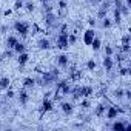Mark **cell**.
Masks as SVG:
<instances>
[{
  "label": "cell",
  "instance_id": "obj_21",
  "mask_svg": "<svg viewBox=\"0 0 131 131\" xmlns=\"http://www.w3.org/2000/svg\"><path fill=\"white\" fill-rule=\"evenodd\" d=\"M90 46L93 48V51H99V49L102 48V40L96 36V37H94V40L91 42V45H90Z\"/></svg>",
  "mask_w": 131,
  "mask_h": 131
},
{
  "label": "cell",
  "instance_id": "obj_4",
  "mask_svg": "<svg viewBox=\"0 0 131 131\" xmlns=\"http://www.w3.org/2000/svg\"><path fill=\"white\" fill-rule=\"evenodd\" d=\"M57 16H56V13L54 11H51V13H46V14H43V22H45V25L48 26V28H52V26H57Z\"/></svg>",
  "mask_w": 131,
  "mask_h": 131
},
{
  "label": "cell",
  "instance_id": "obj_30",
  "mask_svg": "<svg viewBox=\"0 0 131 131\" xmlns=\"http://www.w3.org/2000/svg\"><path fill=\"white\" fill-rule=\"evenodd\" d=\"M123 96H125V91H123L122 88L114 90V97H117V99H123Z\"/></svg>",
  "mask_w": 131,
  "mask_h": 131
},
{
  "label": "cell",
  "instance_id": "obj_7",
  "mask_svg": "<svg viewBox=\"0 0 131 131\" xmlns=\"http://www.w3.org/2000/svg\"><path fill=\"white\" fill-rule=\"evenodd\" d=\"M110 6H111V2L110 0H103V2L100 3V8H99V13H97V17L102 20L103 17L108 16V11H110Z\"/></svg>",
  "mask_w": 131,
  "mask_h": 131
},
{
  "label": "cell",
  "instance_id": "obj_29",
  "mask_svg": "<svg viewBox=\"0 0 131 131\" xmlns=\"http://www.w3.org/2000/svg\"><path fill=\"white\" fill-rule=\"evenodd\" d=\"M129 68H126V67H122L120 70H119V76H122V77H126V76H129Z\"/></svg>",
  "mask_w": 131,
  "mask_h": 131
},
{
  "label": "cell",
  "instance_id": "obj_1",
  "mask_svg": "<svg viewBox=\"0 0 131 131\" xmlns=\"http://www.w3.org/2000/svg\"><path fill=\"white\" fill-rule=\"evenodd\" d=\"M56 45L62 51H67L70 48V45H68V26L67 25H62L59 34L56 36Z\"/></svg>",
  "mask_w": 131,
  "mask_h": 131
},
{
  "label": "cell",
  "instance_id": "obj_12",
  "mask_svg": "<svg viewBox=\"0 0 131 131\" xmlns=\"http://www.w3.org/2000/svg\"><path fill=\"white\" fill-rule=\"evenodd\" d=\"M94 37H96V31L93 29V28H90V29H86L85 32H83V43L85 45H91V42L94 40Z\"/></svg>",
  "mask_w": 131,
  "mask_h": 131
},
{
  "label": "cell",
  "instance_id": "obj_37",
  "mask_svg": "<svg viewBox=\"0 0 131 131\" xmlns=\"http://www.w3.org/2000/svg\"><path fill=\"white\" fill-rule=\"evenodd\" d=\"M102 2H103V0H90V3H91V5H100Z\"/></svg>",
  "mask_w": 131,
  "mask_h": 131
},
{
  "label": "cell",
  "instance_id": "obj_23",
  "mask_svg": "<svg viewBox=\"0 0 131 131\" xmlns=\"http://www.w3.org/2000/svg\"><path fill=\"white\" fill-rule=\"evenodd\" d=\"M113 13H114V20H113V23H116V25H119V23L122 22V17H123V16L120 14V11H119L117 8H114V11H113Z\"/></svg>",
  "mask_w": 131,
  "mask_h": 131
},
{
  "label": "cell",
  "instance_id": "obj_5",
  "mask_svg": "<svg viewBox=\"0 0 131 131\" xmlns=\"http://www.w3.org/2000/svg\"><path fill=\"white\" fill-rule=\"evenodd\" d=\"M131 125L126 122V120H122V119H114V122L111 123V129L113 131H123V129H128Z\"/></svg>",
  "mask_w": 131,
  "mask_h": 131
},
{
  "label": "cell",
  "instance_id": "obj_19",
  "mask_svg": "<svg viewBox=\"0 0 131 131\" xmlns=\"http://www.w3.org/2000/svg\"><path fill=\"white\" fill-rule=\"evenodd\" d=\"M17 42H19V39H17L16 36H8L5 43H6V48H8V49H13V48H14V45H16Z\"/></svg>",
  "mask_w": 131,
  "mask_h": 131
},
{
  "label": "cell",
  "instance_id": "obj_38",
  "mask_svg": "<svg viewBox=\"0 0 131 131\" xmlns=\"http://www.w3.org/2000/svg\"><path fill=\"white\" fill-rule=\"evenodd\" d=\"M123 97H126V99L129 100V99H131V91H129V90H126V91H125V96H123Z\"/></svg>",
  "mask_w": 131,
  "mask_h": 131
},
{
  "label": "cell",
  "instance_id": "obj_33",
  "mask_svg": "<svg viewBox=\"0 0 131 131\" xmlns=\"http://www.w3.org/2000/svg\"><path fill=\"white\" fill-rule=\"evenodd\" d=\"M67 6H68L67 0H59V9L60 11H65V9H67Z\"/></svg>",
  "mask_w": 131,
  "mask_h": 131
},
{
  "label": "cell",
  "instance_id": "obj_27",
  "mask_svg": "<svg viewBox=\"0 0 131 131\" xmlns=\"http://www.w3.org/2000/svg\"><path fill=\"white\" fill-rule=\"evenodd\" d=\"M86 68H88L90 71H94V70L97 68V63H96V60H94V59H90V60L86 62Z\"/></svg>",
  "mask_w": 131,
  "mask_h": 131
},
{
  "label": "cell",
  "instance_id": "obj_24",
  "mask_svg": "<svg viewBox=\"0 0 131 131\" xmlns=\"http://www.w3.org/2000/svg\"><path fill=\"white\" fill-rule=\"evenodd\" d=\"M8 88H9V79L0 77V90H8Z\"/></svg>",
  "mask_w": 131,
  "mask_h": 131
},
{
  "label": "cell",
  "instance_id": "obj_8",
  "mask_svg": "<svg viewBox=\"0 0 131 131\" xmlns=\"http://www.w3.org/2000/svg\"><path fill=\"white\" fill-rule=\"evenodd\" d=\"M56 65L59 68H67L70 65V56L68 54H59L56 57Z\"/></svg>",
  "mask_w": 131,
  "mask_h": 131
},
{
  "label": "cell",
  "instance_id": "obj_36",
  "mask_svg": "<svg viewBox=\"0 0 131 131\" xmlns=\"http://www.w3.org/2000/svg\"><path fill=\"white\" fill-rule=\"evenodd\" d=\"M6 97H8V99H13V97H14V91L6 90Z\"/></svg>",
  "mask_w": 131,
  "mask_h": 131
},
{
  "label": "cell",
  "instance_id": "obj_2",
  "mask_svg": "<svg viewBox=\"0 0 131 131\" xmlns=\"http://www.w3.org/2000/svg\"><path fill=\"white\" fill-rule=\"evenodd\" d=\"M71 93V83L70 80L67 79H62V80H57V85H56V96H70Z\"/></svg>",
  "mask_w": 131,
  "mask_h": 131
},
{
  "label": "cell",
  "instance_id": "obj_11",
  "mask_svg": "<svg viewBox=\"0 0 131 131\" xmlns=\"http://www.w3.org/2000/svg\"><path fill=\"white\" fill-rule=\"evenodd\" d=\"M102 65H103V70H105L106 73H111V71H113V68H114V60H113V56H105V57H103Z\"/></svg>",
  "mask_w": 131,
  "mask_h": 131
},
{
  "label": "cell",
  "instance_id": "obj_34",
  "mask_svg": "<svg viewBox=\"0 0 131 131\" xmlns=\"http://www.w3.org/2000/svg\"><path fill=\"white\" fill-rule=\"evenodd\" d=\"M129 40H131L129 34H125V36L122 37V45H129Z\"/></svg>",
  "mask_w": 131,
  "mask_h": 131
},
{
  "label": "cell",
  "instance_id": "obj_15",
  "mask_svg": "<svg viewBox=\"0 0 131 131\" xmlns=\"http://www.w3.org/2000/svg\"><path fill=\"white\" fill-rule=\"evenodd\" d=\"M60 108H62V113H63L65 116H70V114H73V111H74V105H73L71 102H62Z\"/></svg>",
  "mask_w": 131,
  "mask_h": 131
},
{
  "label": "cell",
  "instance_id": "obj_25",
  "mask_svg": "<svg viewBox=\"0 0 131 131\" xmlns=\"http://www.w3.org/2000/svg\"><path fill=\"white\" fill-rule=\"evenodd\" d=\"M111 26H113V20L108 19V17H103V19H102V28H103V29H108V28H111Z\"/></svg>",
  "mask_w": 131,
  "mask_h": 131
},
{
  "label": "cell",
  "instance_id": "obj_9",
  "mask_svg": "<svg viewBox=\"0 0 131 131\" xmlns=\"http://www.w3.org/2000/svg\"><path fill=\"white\" fill-rule=\"evenodd\" d=\"M119 113H120V110H119L117 106H113V105H111V106H106V110H105V114H103V116H105L108 120H114V119L119 116Z\"/></svg>",
  "mask_w": 131,
  "mask_h": 131
},
{
  "label": "cell",
  "instance_id": "obj_3",
  "mask_svg": "<svg viewBox=\"0 0 131 131\" xmlns=\"http://www.w3.org/2000/svg\"><path fill=\"white\" fill-rule=\"evenodd\" d=\"M14 29L16 32H19L22 37H25L28 32H29V23L28 22H23V20H17L14 23Z\"/></svg>",
  "mask_w": 131,
  "mask_h": 131
},
{
  "label": "cell",
  "instance_id": "obj_20",
  "mask_svg": "<svg viewBox=\"0 0 131 131\" xmlns=\"http://www.w3.org/2000/svg\"><path fill=\"white\" fill-rule=\"evenodd\" d=\"M13 51H14V54H20V52H25V51H26V46H25V43H22V42H17V43L14 45Z\"/></svg>",
  "mask_w": 131,
  "mask_h": 131
},
{
  "label": "cell",
  "instance_id": "obj_18",
  "mask_svg": "<svg viewBox=\"0 0 131 131\" xmlns=\"http://www.w3.org/2000/svg\"><path fill=\"white\" fill-rule=\"evenodd\" d=\"M36 86V79L34 77H25L23 79V88L25 90H31Z\"/></svg>",
  "mask_w": 131,
  "mask_h": 131
},
{
  "label": "cell",
  "instance_id": "obj_32",
  "mask_svg": "<svg viewBox=\"0 0 131 131\" xmlns=\"http://www.w3.org/2000/svg\"><path fill=\"white\" fill-rule=\"evenodd\" d=\"M23 5H25V3H23V0H16V2H14V9L19 11V9L23 8Z\"/></svg>",
  "mask_w": 131,
  "mask_h": 131
},
{
  "label": "cell",
  "instance_id": "obj_16",
  "mask_svg": "<svg viewBox=\"0 0 131 131\" xmlns=\"http://www.w3.org/2000/svg\"><path fill=\"white\" fill-rule=\"evenodd\" d=\"M29 62V54L25 51V52H20L17 54V63L20 65V67H25V65Z\"/></svg>",
  "mask_w": 131,
  "mask_h": 131
},
{
  "label": "cell",
  "instance_id": "obj_35",
  "mask_svg": "<svg viewBox=\"0 0 131 131\" xmlns=\"http://www.w3.org/2000/svg\"><path fill=\"white\" fill-rule=\"evenodd\" d=\"M88 23H90V28H94V26H96V19H94V17L88 19Z\"/></svg>",
  "mask_w": 131,
  "mask_h": 131
},
{
  "label": "cell",
  "instance_id": "obj_22",
  "mask_svg": "<svg viewBox=\"0 0 131 131\" xmlns=\"http://www.w3.org/2000/svg\"><path fill=\"white\" fill-rule=\"evenodd\" d=\"M105 110H106V106H105L103 103H99V105L96 106V110H94V116H97V117H102V116L105 114Z\"/></svg>",
  "mask_w": 131,
  "mask_h": 131
},
{
  "label": "cell",
  "instance_id": "obj_10",
  "mask_svg": "<svg viewBox=\"0 0 131 131\" xmlns=\"http://www.w3.org/2000/svg\"><path fill=\"white\" fill-rule=\"evenodd\" d=\"M52 108H54V103H52V100H51L49 97H43V102H42L40 113H42V114H45V113H49V111H52Z\"/></svg>",
  "mask_w": 131,
  "mask_h": 131
},
{
  "label": "cell",
  "instance_id": "obj_6",
  "mask_svg": "<svg viewBox=\"0 0 131 131\" xmlns=\"http://www.w3.org/2000/svg\"><path fill=\"white\" fill-rule=\"evenodd\" d=\"M54 82H57V80H56V77L51 74V71H46V73L42 74V80H40V85H42V86H51Z\"/></svg>",
  "mask_w": 131,
  "mask_h": 131
},
{
  "label": "cell",
  "instance_id": "obj_31",
  "mask_svg": "<svg viewBox=\"0 0 131 131\" xmlns=\"http://www.w3.org/2000/svg\"><path fill=\"white\" fill-rule=\"evenodd\" d=\"M103 51H105V56H113V52H114V49H113L111 45H105Z\"/></svg>",
  "mask_w": 131,
  "mask_h": 131
},
{
  "label": "cell",
  "instance_id": "obj_13",
  "mask_svg": "<svg viewBox=\"0 0 131 131\" xmlns=\"http://www.w3.org/2000/svg\"><path fill=\"white\" fill-rule=\"evenodd\" d=\"M37 48L42 49V51H48V49H51V48H52L51 40H49V39H45V37L39 39V40H37Z\"/></svg>",
  "mask_w": 131,
  "mask_h": 131
},
{
  "label": "cell",
  "instance_id": "obj_14",
  "mask_svg": "<svg viewBox=\"0 0 131 131\" xmlns=\"http://www.w3.org/2000/svg\"><path fill=\"white\" fill-rule=\"evenodd\" d=\"M93 93H94L93 86H88V85H82V86H79L80 99H83V97H91V94H93Z\"/></svg>",
  "mask_w": 131,
  "mask_h": 131
},
{
  "label": "cell",
  "instance_id": "obj_26",
  "mask_svg": "<svg viewBox=\"0 0 131 131\" xmlns=\"http://www.w3.org/2000/svg\"><path fill=\"white\" fill-rule=\"evenodd\" d=\"M76 42H77V36H76V32H68V45L73 46V45H76Z\"/></svg>",
  "mask_w": 131,
  "mask_h": 131
},
{
  "label": "cell",
  "instance_id": "obj_28",
  "mask_svg": "<svg viewBox=\"0 0 131 131\" xmlns=\"http://www.w3.org/2000/svg\"><path fill=\"white\" fill-rule=\"evenodd\" d=\"M23 8H25L28 13H34V9H36V5H34L32 2H28V3H25V5H23Z\"/></svg>",
  "mask_w": 131,
  "mask_h": 131
},
{
  "label": "cell",
  "instance_id": "obj_17",
  "mask_svg": "<svg viewBox=\"0 0 131 131\" xmlns=\"http://www.w3.org/2000/svg\"><path fill=\"white\" fill-rule=\"evenodd\" d=\"M19 102H20V105H28V102H29V94H28V91L23 88L20 93H19Z\"/></svg>",
  "mask_w": 131,
  "mask_h": 131
},
{
  "label": "cell",
  "instance_id": "obj_39",
  "mask_svg": "<svg viewBox=\"0 0 131 131\" xmlns=\"http://www.w3.org/2000/svg\"><path fill=\"white\" fill-rule=\"evenodd\" d=\"M49 2H51V0H40V3H42V5H45V3H49Z\"/></svg>",
  "mask_w": 131,
  "mask_h": 131
}]
</instances>
